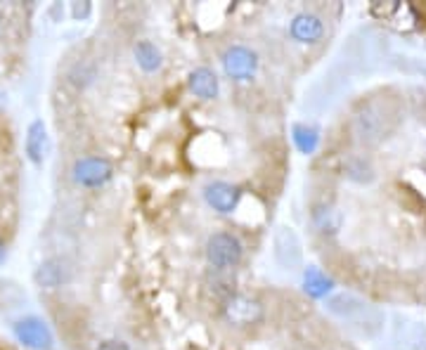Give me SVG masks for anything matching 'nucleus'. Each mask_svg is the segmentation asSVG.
Wrapping results in <instances>:
<instances>
[{
	"mask_svg": "<svg viewBox=\"0 0 426 350\" xmlns=\"http://www.w3.org/2000/svg\"><path fill=\"white\" fill-rule=\"evenodd\" d=\"M244 256V244L232 232H216L206 242V261L213 270H232L241 263Z\"/></svg>",
	"mask_w": 426,
	"mask_h": 350,
	"instance_id": "1",
	"label": "nucleus"
},
{
	"mask_svg": "<svg viewBox=\"0 0 426 350\" xmlns=\"http://www.w3.org/2000/svg\"><path fill=\"white\" fill-rule=\"evenodd\" d=\"M111 178H114V166L104 157H81L71 166V180L78 187H85V190L104 187Z\"/></svg>",
	"mask_w": 426,
	"mask_h": 350,
	"instance_id": "2",
	"label": "nucleus"
},
{
	"mask_svg": "<svg viewBox=\"0 0 426 350\" xmlns=\"http://www.w3.org/2000/svg\"><path fill=\"white\" fill-rule=\"evenodd\" d=\"M223 72L232 81H251L258 72V55L246 45H230L220 57Z\"/></svg>",
	"mask_w": 426,
	"mask_h": 350,
	"instance_id": "3",
	"label": "nucleus"
},
{
	"mask_svg": "<svg viewBox=\"0 0 426 350\" xmlns=\"http://www.w3.org/2000/svg\"><path fill=\"white\" fill-rule=\"evenodd\" d=\"M223 317L232 327H251L263 320V305L246 293H230L223 300Z\"/></svg>",
	"mask_w": 426,
	"mask_h": 350,
	"instance_id": "4",
	"label": "nucleus"
},
{
	"mask_svg": "<svg viewBox=\"0 0 426 350\" xmlns=\"http://www.w3.org/2000/svg\"><path fill=\"white\" fill-rule=\"evenodd\" d=\"M12 334L24 348L31 350H50L55 343V336L50 327L40 317H24L12 324Z\"/></svg>",
	"mask_w": 426,
	"mask_h": 350,
	"instance_id": "5",
	"label": "nucleus"
},
{
	"mask_svg": "<svg viewBox=\"0 0 426 350\" xmlns=\"http://www.w3.org/2000/svg\"><path fill=\"white\" fill-rule=\"evenodd\" d=\"M275 261L282 265L284 270H296L303 263V249L301 239L291 227H280L275 232Z\"/></svg>",
	"mask_w": 426,
	"mask_h": 350,
	"instance_id": "6",
	"label": "nucleus"
},
{
	"mask_svg": "<svg viewBox=\"0 0 426 350\" xmlns=\"http://www.w3.org/2000/svg\"><path fill=\"white\" fill-rule=\"evenodd\" d=\"M239 199H241V190L232 183L216 180V183H209L204 187V201L220 215L234 213V208L239 206Z\"/></svg>",
	"mask_w": 426,
	"mask_h": 350,
	"instance_id": "7",
	"label": "nucleus"
},
{
	"mask_svg": "<svg viewBox=\"0 0 426 350\" xmlns=\"http://www.w3.org/2000/svg\"><path fill=\"white\" fill-rule=\"evenodd\" d=\"M289 36L301 45H315L324 36V22L312 12H298L289 22Z\"/></svg>",
	"mask_w": 426,
	"mask_h": 350,
	"instance_id": "8",
	"label": "nucleus"
},
{
	"mask_svg": "<svg viewBox=\"0 0 426 350\" xmlns=\"http://www.w3.org/2000/svg\"><path fill=\"white\" fill-rule=\"evenodd\" d=\"M71 277V268L62 258H48L43 261L33 272V279L40 289H60L62 284H67Z\"/></svg>",
	"mask_w": 426,
	"mask_h": 350,
	"instance_id": "9",
	"label": "nucleus"
},
{
	"mask_svg": "<svg viewBox=\"0 0 426 350\" xmlns=\"http://www.w3.org/2000/svg\"><path fill=\"white\" fill-rule=\"evenodd\" d=\"M24 149H26L28 161H31L33 166H40L43 161H45L48 149H50V137H48L45 123H43L40 118H36V121H31V125H28Z\"/></svg>",
	"mask_w": 426,
	"mask_h": 350,
	"instance_id": "10",
	"label": "nucleus"
},
{
	"mask_svg": "<svg viewBox=\"0 0 426 350\" xmlns=\"http://www.w3.org/2000/svg\"><path fill=\"white\" fill-rule=\"evenodd\" d=\"M187 83H190V90L199 97V100H213V97H218V90H220L218 76L209 67L195 69V72L190 74Z\"/></svg>",
	"mask_w": 426,
	"mask_h": 350,
	"instance_id": "11",
	"label": "nucleus"
},
{
	"mask_svg": "<svg viewBox=\"0 0 426 350\" xmlns=\"http://www.w3.org/2000/svg\"><path fill=\"white\" fill-rule=\"evenodd\" d=\"M334 289V279L329 275H324L322 270L315 268V265H308L303 270V291L308 293L310 298H327Z\"/></svg>",
	"mask_w": 426,
	"mask_h": 350,
	"instance_id": "12",
	"label": "nucleus"
},
{
	"mask_svg": "<svg viewBox=\"0 0 426 350\" xmlns=\"http://www.w3.org/2000/svg\"><path fill=\"white\" fill-rule=\"evenodd\" d=\"M291 140H294V147L298 152L310 157L320 147V128L310 123H294L291 125Z\"/></svg>",
	"mask_w": 426,
	"mask_h": 350,
	"instance_id": "13",
	"label": "nucleus"
},
{
	"mask_svg": "<svg viewBox=\"0 0 426 350\" xmlns=\"http://www.w3.org/2000/svg\"><path fill=\"white\" fill-rule=\"evenodd\" d=\"M133 55H135V62H138V67L145 74H154V72H159V69L163 67V55H161V50L154 43H149V40H140V43L135 45Z\"/></svg>",
	"mask_w": 426,
	"mask_h": 350,
	"instance_id": "14",
	"label": "nucleus"
},
{
	"mask_svg": "<svg viewBox=\"0 0 426 350\" xmlns=\"http://www.w3.org/2000/svg\"><path fill=\"white\" fill-rule=\"evenodd\" d=\"M332 215H337V211L334 208H329V206H320V208H315V213H312V220H315V225H317V230L320 232H337V227H339V222H332Z\"/></svg>",
	"mask_w": 426,
	"mask_h": 350,
	"instance_id": "15",
	"label": "nucleus"
},
{
	"mask_svg": "<svg viewBox=\"0 0 426 350\" xmlns=\"http://www.w3.org/2000/svg\"><path fill=\"white\" fill-rule=\"evenodd\" d=\"M69 79H71V83H76V86H88V83L95 79V69L88 64H76L71 69Z\"/></svg>",
	"mask_w": 426,
	"mask_h": 350,
	"instance_id": "16",
	"label": "nucleus"
},
{
	"mask_svg": "<svg viewBox=\"0 0 426 350\" xmlns=\"http://www.w3.org/2000/svg\"><path fill=\"white\" fill-rule=\"evenodd\" d=\"M97 350H131V346H128L126 341H116V339H111V341H102L99 343V348Z\"/></svg>",
	"mask_w": 426,
	"mask_h": 350,
	"instance_id": "17",
	"label": "nucleus"
},
{
	"mask_svg": "<svg viewBox=\"0 0 426 350\" xmlns=\"http://www.w3.org/2000/svg\"><path fill=\"white\" fill-rule=\"evenodd\" d=\"M71 15H74V19H85L90 15V3H74L71 5Z\"/></svg>",
	"mask_w": 426,
	"mask_h": 350,
	"instance_id": "18",
	"label": "nucleus"
},
{
	"mask_svg": "<svg viewBox=\"0 0 426 350\" xmlns=\"http://www.w3.org/2000/svg\"><path fill=\"white\" fill-rule=\"evenodd\" d=\"M5 256H7V247H5V242L0 239V265H3V261H5Z\"/></svg>",
	"mask_w": 426,
	"mask_h": 350,
	"instance_id": "19",
	"label": "nucleus"
}]
</instances>
